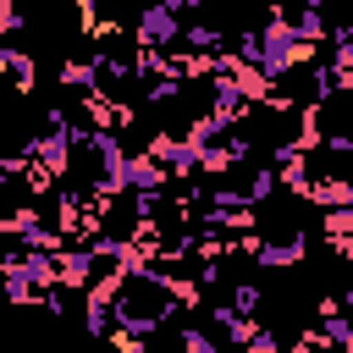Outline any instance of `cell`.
Wrapping results in <instances>:
<instances>
[{"label": "cell", "instance_id": "cell-9", "mask_svg": "<svg viewBox=\"0 0 353 353\" xmlns=\"http://www.w3.org/2000/svg\"><path fill=\"white\" fill-rule=\"evenodd\" d=\"M61 83H66V88L94 83V61H66V66H61Z\"/></svg>", "mask_w": 353, "mask_h": 353}, {"label": "cell", "instance_id": "cell-7", "mask_svg": "<svg viewBox=\"0 0 353 353\" xmlns=\"http://www.w3.org/2000/svg\"><path fill=\"white\" fill-rule=\"evenodd\" d=\"M303 248H309V243L292 232V237H281V243H254V259H259V265H298Z\"/></svg>", "mask_w": 353, "mask_h": 353}, {"label": "cell", "instance_id": "cell-4", "mask_svg": "<svg viewBox=\"0 0 353 353\" xmlns=\"http://www.w3.org/2000/svg\"><path fill=\"white\" fill-rule=\"evenodd\" d=\"M176 33H182V11L176 6H143L132 17V39L143 50H165V44H176Z\"/></svg>", "mask_w": 353, "mask_h": 353}, {"label": "cell", "instance_id": "cell-2", "mask_svg": "<svg viewBox=\"0 0 353 353\" xmlns=\"http://www.w3.org/2000/svg\"><path fill=\"white\" fill-rule=\"evenodd\" d=\"M50 287H55V265L44 259V254H11V259H0V298L6 303H44L50 298Z\"/></svg>", "mask_w": 353, "mask_h": 353}, {"label": "cell", "instance_id": "cell-11", "mask_svg": "<svg viewBox=\"0 0 353 353\" xmlns=\"http://www.w3.org/2000/svg\"><path fill=\"white\" fill-rule=\"evenodd\" d=\"M17 22H22V11H17V6H6V0H0V28H17Z\"/></svg>", "mask_w": 353, "mask_h": 353}, {"label": "cell", "instance_id": "cell-3", "mask_svg": "<svg viewBox=\"0 0 353 353\" xmlns=\"http://www.w3.org/2000/svg\"><path fill=\"white\" fill-rule=\"evenodd\" d=\"M66 171H72V132H66V127L39 132V138H33V149H28V176H33V188L61 182Z\"/></svg>", "mask_w": 353, "mask_h": 353}, {"label": "cell", "instance_id": "cell-6", "mask_svg": "<svg viewBox=\"0 0 353 353\" xmlns=\"http://www.w3.org/2000/svg\"><path fill=\"white\" fill-rule=\"evenodd\" d=\"M94 254L99 248H72V254L50 259L55 265V287H94Z\"/></svg>", "mask_w": 353, "mask_h": 353}, {"label": "cell", "instance_id": "cell-10", "mask_svg": "<svg viewBox=\"0 0 353 353\" xmlns=\"http://www.w3.org/2000/svg\"><path fill=\"white\" fill-rule=\"evenodd\" d=\"M188 44H193V50H210L215 33H210V28H188Z\"/></svg>", "mask_w": 353, "mask_h": 353}, {"label": "cell", "instance_id": "cell-1", "mask_svg": "<svg viewBox=\"0 0 353 353\" xmlns=\"http://www.w3.org/2000/svg\"><path fill=\"white\" fill-rule=\"evenodd\" d=\"M237 61H248L254 72H265V77L276 83V77H287V72L309 66V61H314V44H303V39H298V28H292V17H287V11H270V17H265V28L243 39Z\"/></svg>", "mask_w": 353, "mask_h": 353}, {"label": "cell", "instance_id": "cell-5", "mask_svg": "<svg viewBox=\"0 0 353 353\" xmlns=\"http://www.w3.org/2000/svg\"><path fill=\"white\" fill-rule=\"evenodd\" d=\"M121 188H132L138 199H154V193L165 188V165L149 160V154H127V176H121Z\"/></svg>", "mask_w": 353, "mask_h": 353}, {"label": "cell", "instance_id": "cell-8", "mask_svg": "<svg viewBox=\"0 0 353 353\" xmlns=\"http://www.w3.org/2000/svg\"><path fill=\"white\" fill-rule=\"evenodd\" d=\"M176 353H226V347H221L210 331H199V325H182V331H176Z\"/></svg>", "mask_w": 353, "mask_h": 353}]
</instances>
